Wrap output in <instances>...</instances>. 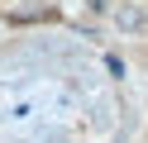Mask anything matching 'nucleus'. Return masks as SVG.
<instances>
[{"instance_id": "1", "label": "nucleus", "mask_w": 148, "mask_h": 143, "mask_svg": "<svg viewBox=\"0 0 148 143\" xmlns=\"http://www.w3.org/2000/svg\"><path fill=\"white\" fill-rule=\"evenodd\" d=\"M115 24H119V29H129V34H138V29H143V10H138L134 0H124V5L115 10Z\"/></svg>"}]
</instances>
